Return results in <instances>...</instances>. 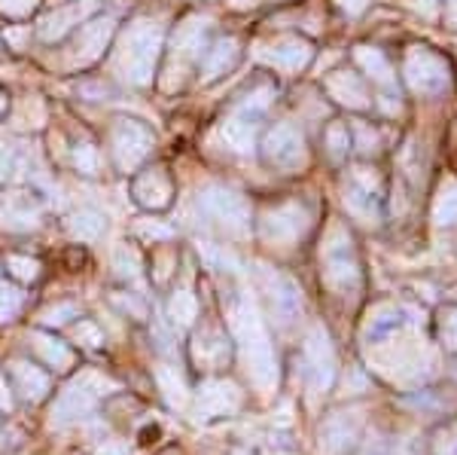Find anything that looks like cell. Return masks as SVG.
<instances>
[{
	"instance_id": "cell-19",
	"label": "cell",
	"mask_w": 457,
	"mask_h": 455,
	"mask_svg": "<svg viewBox=\"0 0 457 455\" xmlns=\"http://www.w3.org/2000/svg\"><path fill=\"white\" fill-rule=\"evenodd\" d=\"M95 6H98V0H83V4H77V6H64V10L49 13V16L40 21V37L43 40H58V37L68 34L73 25H79V19H86Z\"/></svg>"
},
{
	"instance_id": "cell-9",
	"label": "cell",
	"mask_w": 457,
	"mask_h": 455,
	"mask_svg": "<svg viewBox=\"0 0 457 455\" xmlns=\"http://www.w3.org/2000/svg\"><path fill=\"white\" fill-rule=\"evenodd\" d=\"M305 373H308V385L314 392H327L329 383H333L336 351L329 346V336L320 327L312 330L305 340Z\"/></svg>"
},
{
	"instance_id": "cell-26",
	"label": "cell",
	"mask_w": 457,
	"mask_h": 455,
	"mask_svg": "<svg viewBox=\"0 0 457 455\" xmlns=\"http://www.w3.org/2000/svg\"><path fill=\"white\" fill-rule=\"evenodd\" d=\"M357 64L363 68L375 83L381 86H394V71H390L387 58L378 53V49H370V46H360L357 49Z\"/></svg>"
},
{
	"instance_id": "cell-47",
	"label": "cell",
	"mask_w": 457,
	"mask_h": 455,
	"mask_svg": "<svg viewBox=\"0 0 457 455\" xmlns=\"http://www.w3.org/2000/svg\"><path fill=\"white\" fill-rule=\"evenodd\" d=\"M10 165H12V156H10V147L0 144V181L10 174Z\"/></svg>"
},
{
	"instance_id": "cell-42",
	"label": "cell",
	"mask_w": 457,
	"mask_h": 455,
	"mask_svg": "<svg viewBox=\"0 0 457 455\" xmlns=\"http://www.w3.org/2000/svg\"><path fill=\"white\" fill-rule=\"evenodd\" d=\"M442 340H445L448 349H457V309H452L442 321Z\"/></svg>"
},
{
	"instance_id": "cell-13",
	"label": "cell",
	"mask_w": 457,
	"mask_h": 455,
	"mask_svg": "<svg viewBox=\"0 0 457 455\" xmlns=\"http://www.w3.org/2000/svg\"><path fill=\"white\" fill-rule=\"evenodd\" d=\"M262 284H265V293H269L271 312L278 315V321H281V324H290V321L296 318L299 309H302L296 284H293L287 275L275 273V269H265V266H262Z\"/></svg>"
},
{
	"instance_id": "cell-17",
	"label": "cell",
	"mask_w": 457,
	"mask_h": 455,
	"mask_svg": "<svg viewBox=\"0 0 457 455\" xmlns=\"http://www.w3.org/2000/svg\"><path fill=\"white\" fill-rule=\"evenodd\" d=\"M238 40H232V37H223V40L213 43L202 62V83H213V80H220L223 73L232 71L238 64Z\"/></svg>"
},
{
	"instance_id": "cell-36",
	"label": "cell",
	"mask_w": 457,
	"mask_h": 455,
	"mask_svg": "<svg viewBox=\"0 0 457 455\" xmlns=\"http://www.w3.org/2000/svg\"><path fill=\"white\" fill-rule=\"evenodd\" d=\"M135 232H137L141 239H146V241H168V239L174 236L171 226L159 223V220H137Z\"/></svg>"
},
{
	"instance_id": "cell-45",
	"label": "cell",
	"mask_w": 457,
	"mask_h": 455,
	"mask_svg": "<svg viewBox=\"0 0 457 455\" xmlns=\"http://www.w3.org/2000/svg\"><path fill=\"white\" fill-rule=\"evenodd\" d=\"M98 455H129V446L122 440H110V443L98 446Z\"/></svg>"
},
{
	"instance_id": "cell-30",
	"label": "cell",
	"mask_w": 457,
	"mask_h": 455,
	"mask_svg": "<svg viewBox=\"0 0 457 455\" xmlns=\"http://www.w3.org/2000/svg\"><path fill=\"white\" fill-rule=\"evenodd\" d=\"M156 379H159L162 394H165V400L171 403V407H180V403L187 400V385H183V379L177 376L174 370H168V367H159Z\"/></svg>"
},
{
	"instance_id": "cell-10",
	"label": "cell",
	"mask_w": 457,
	"mask_h": 455,
	"mask_svg": "<svg viewBox=\"0 0 457 455\" xmlns=\"http://www.w3.org/2000/svg\"><path fill=\"white\" fill-rule=\"evenodd\" d=\"M308 230V211L302 205H278L262 217V239L271 245H290Z\"/></svg>"
},
{
	"instance_id": "cell-2",
	"label": "cell",
	"mask_w": 457,
	"mask_h": 455,
	"mask_svg": "<svg viewBox=\"0 0 457 455\" xmlns=\"http://www.w3.org/2000/svg\"><path fill=\"white\" fill-rule=\"evenodd\" d=\"M159 49H162V28L156 21H135L122 37V49H120L122 77L135 86L153 83V68H156Z\"/></svg>"
},
{
	"instance_id": "cell-14",
	"label": "cell",
	"mask_w": 457,
	"mask_h": 455,
	"mask_svg": "<svg viewBox=\"0 0 457 455\" xmlns=\"http://www.w3.org/2000/svg\"><path fill=\"white\" fill-rule=\"evenodd\" d=\"M6 373H10V379H12V392L28 403L46 400L49 392H53V383H49L46 373H43L40 367H34L31 361H25V358H16V361L6 364Z\"/></svg>"
},
{
	"instance_id": "cell-38",
	"label": "cell",
	"mask_w": 457,
	"mask_h": 455,
	"mask_svg": "<svg viewBox=\"0 0 457 455\" xmlns=\"http://www.w3.org/2000/svg\"><path fill=\"white\" fill-rule=\"evenodd\" d=\"M73 165L83 174H95L98 172V153H95L92 144H77L73 147Z\"/></svg>"
},
{
	"instance_id": "cell-20",
	"label": "cell",
	"mask_w": 457,
	"mask_h": 455,
	"mask_svg": "<svg viewBox=\"0 0 457 455\" xmlns=\"http://www.w3.org/2000/svg\"><path fill=\"white\" fill-rule=\"evenodd\" d=\"M327 92L329 98H336L338 105L353 107V110H366L370 107V95H366V86L360 83V77H353L348 71H338L327 80Z\"/></svg>"
},
{
	"instance_id": "cell-37",
	"label": "cell",
	"mask_w": 457,
	"mask_h": 455,
	"mask_svg": "<svg viewBox=\"0 0 457 455\" xmlns=\"http://www.w3.org/2000/svg\"><path fill=\"white\" fill-rule=\"evenodd\" d=\"M73 340L86 349H98L101 342H104V333H101L98 324H92V321H79V324L73 327Z\"/></svg>"
},
{
	"instance_id": "cell-50",
	"label": "cell",
	"mask_w": 457,
	"mask_h": 455,
	"mask_svg": "<svg viewBox=\"0 0 457 455\" xmlns=\"http://www.w3.org/2000/svg\"><path fill=\"white\" fill-rule=\"evenodd\" d=\"M4 110H6V95L0 92V114H4Z\"/></svg>"
},
{
	"instance_id": "cell-22",
	"label": "cell",
	"mask_w": 457,
	"mask_h": 455,
	"mask_svg": "<svg viewBox=\"0 0 457 455\" xmlns=\"http://www.w3.org/2000/svg\"><path fill=\"white\" fill-rule=\"evenodd\" d=\"M37 217H40V208H37V205L21 193L12 196V199L4 205V211H0V223H4V230H10V232L34 230Z\"/></svg>"
},
{
	"instance_id": "cell-34",
	"label": "cell",
	"mask_w": 457,
	"mask_h": 455,
	"mask_svg": "<svg viewBox=\"0 0 457 455\" xmlns=\"http://www.w3.org/2000/svg\"><path fill=\"white\" fill-rule=\"evenodd\" d=\"M19 309H21V293L12 284L0 282V321L16 318Z\"/></svg>"
},
{
	"instance_id": "cell-41",
	"label": "cell",
	"mask_w": 457,
	"mask_h": 455,
	"mask_svg": "<svg viewBox=\"0 0 457 455\" xmlns=\"http://www.w3.org/2000/svg\"><path fill=\"white\" fill-rule=\"evenodd\" d=\"M353 131H357V147H360V150H363V153H375V150H378V135H375L370 126L357 122V129H353Z\"/></svg>"
},
{
	"instance_id": "cell-8",
	"label": "cell",
	"mask_w": 457,
	"mask_h": 455,
	"mask_svg": "<svg viewBox=\"0 0 457 455\" xmlns=\"http://www.w3.org/2000/svg\"><path fill=\"white\" fill-rule=\"evenodd\" d=\"M95 407H98V392L92 388V376H86V379H79V383L68 385L55 398L53 425L55 428H64V425H71V422H79V419H86Z\"/></svg>"
},
{
	"instance_id": "cell-49",
	"label": "cell",
	"mask_w": 457,
	"mask_h": 455,
	"mask_svg": "<svg viewBox=\"0 0 457 455\" xmlns=\"http://www.w3.org/2000/svg\"><path fill=\"white\" fill-rule=\"evenodd\" d=\"M445 4H448V10H452V16L457 19V0H445Z\"/></svg>"
},
{
	"instance_id": "cell-3",
	"label": "cell",
	"mask_w": 457,
	"mask_h": 455,
	"mask_svg": "<svg viewBox=\"0 0 457 455\" xmlns=\"http://www.w3.org/2000/svg\"><path fill=\"white\" fill-rule=\"evenodd\" d=\"M320 260H323V282H327L329 288L338 293L357 291L360 269H357V260H353L351 239L345 236L342 230H333V236L323 245Z\"/></svg>"
},
{
	"instance_id": "cell-35",
	"label": "cell",
	"mask_w": 457,
	"mask_h": 455,
	"mask_svg": "<svg viewBox=\"0 0 457 455\" xmlns=\"http://www.w3.org/2000/svg\"><path fill=\"white\" fill-rule=\"evenodd\" d=\"M77 315H79V309L73 303H55V306H49V309L40 315V321L46 327H64L71 318H77Z\"/></svg>"
},
{
	"instance_id": "cell-6",
	"label": "cell",
	"mask_w": 457,
	"mask_h": 455,
	"mask_svg": "<svg viewBox=\"0 0 457 455\" xmlns=\"http://www.w3.org/2000/svg\"><path fill=\"white\" fill-rule=\"evenodd\" d=\"M153 147V131L137 120H120L113 129V159L122 172H135Z\"/></svg>"
},
{
	"instance_id": "cell-33",
	"label": "cell",
	"mask_w": 457,
	"mask_h": 455,
	"mask_svg": "<svg viewBox=\"0 0 457 455\" xmlns=\"http://www.w3.org/2000/svg\"><path fill=\"white\" fill-rule=\"evenodd\" d=\"M113 266H116V273H120L122 278H131V282H137V278H141V260H137V254L129 251V248H116Z\"/></svg>"
},
{
	"instance_id": "cell-44",
	"label": "cell",
	"mask_w": 457,
	"mask_h": 455,
	"mask_svg": "<svg viewBox=\"0 0 457 455\" xmlns=\"http://www.w3.org/2000/svg\"><path fill=\"white\" fill-rule=\"evenodd\" d=\"M116 303H120L125 312H131V315H135V318H144V315H146L144 303H137L135 297H125V293H116Z\"/></svg>"
},
{
	"instance_id": "cell-27",
	"label": "cell",
	"mask_w": 457,
	"mask_h": 455,
	"mask_svg": "<svg viewBox=\"0 0 457 455\" xmlns=\"http://www.w3.org/2000/svg\"><path fill=\"white\" fill-rule=\"evenodd\" d=\"M433 220L439 226H452L457 223V181H445L433 202Z\"/></svg>"
},
{
	"instance_id": "cell-1",
	"label": "cell",
	"mask_w": 457,
	"mask_h": 455,
	"mask_svg": "<svg viewBox=\"0 0 457 455\" xmlns=\"http://www.w3.org/2000/svg\"><path fill=\"white\" fill-rule=\"evenodd\" d=\"M232 330H235V340L241 346V355H245L247 364V376L253 379L256 388L269 392L278 379V364H275V351H271V342L265 336V330L260 324V315L250 303L238 306L232 318Z\"/></svg>"
},
{
	"instance_id": "cell-31",
	"label": "cell",
	"mask_w": 457,
	"mask_h": 455,
	"mask_svg": "<svg viewBox=\"0 0 457 455\" xmlns=\"http://www.w3.org/2000/svg\"><path fill=\"white\" fill-rule=\"evenodd\" d=\"M6 269H10L12 278H19V282H34L37 275H40V263L34 260V257H6Z\"/></svg>"
},
{
	"instance_id": "cell-25",
	"label": "cell",
	"mask_w": 457,
	"mask_h": 455,
	"mask_svg": "<svg viewBox=\"0 0 457 455\" xmlns=\"http://www.w3.org/2000/svg\"><path fill=\"white\" fill-rule=\"evenodd\" d=\"M223 141H226L228 150L241 153V156L253 153V122L241 120V116H232V120H226L223 122Z\"/></svg>"
},
{
	"instance_id": "cell-18",
	"label": "cell",
	"mask_w": 457,
	"mask_h": 455,
	"mask_svg": "<svg viewBox=\"0 0 457 455\" xmlns=\"http://www.w3.org/2000/svg\"><path fill=\"white\" fill-rule=\"evenodd\" d=\"M204 34H208V19H187L183 25H177L174 31V62H193L202 58L204 49Z\"/></svg>"
},
{
	"instance_id": "cell-48",
	"label": "cell",
	"mask_w": 457,
	"mask_h": 455,
	"mask_svg": "<svg viewBox=\"0 0 457 455\" xmlns=\"http://www.w3.org/2000/svg\"><path fill=\"white\" fill-rule=\"evenodd\" d=\"M0 407H6V409L12 407V398H10V392H6V388H4V376H0Z\"/></svg>"
},
{
	"instance_id": "cell-23",
	"label": "cell",
	"mask_w": 457,
	"mask_h": 455,
	"mask_svg": "<svg viewBox=\"0 0 457 455\" xmlns=\"http://www.w3.org/2000/svg\"><path fill=\"white\" fill-rule=\"evenodd\" d=\"M320 437H323V446H327V450H333V452L348 450V446L353 443V437H357V419L338 413L327 425H323Z\"/></svg>"
},
{
	"instance_id": "cell-16",
	"label": "cell",
	"mask_w": 457,
	"mask_h": 455,
	"mask_svg": "<svg viewBox=\"0 0 457 455\" xmlns=\"http://www.w3.org/2000/svg\"><path fill=\"white\" fill-rule=\"evenodd\" d=\"M131 196H135L137 205H144V208L162 211L171 205L174 187L162 172H144L141 178H135V183H131Z\"/></svg>"
},
{
	"instance_id": "cell-7",
	"label": "cell",
	"mask_w": 457,
	"mask_h": 455,
	"mask_svg": "<svg viewBox=\"0 0 457 455\" xmlns=\"http://www.w3.org/2000/svg\"><path fill=\"white\" fill-rule=\"evenodd\" d=\"M265 159H269L275 168L281 172H296V168L305 165V141L290 122H281L265 135Z\"/></svg>"
},
{
	"instance_id": "cell-11",
	"label": "cell",
	"mask_w": 457,
	"mask_h": 455,
	"mask_svg": "<svg viewBox=\"0 0 457 455\" xmlns=\"http://www.w3.org/2000/svg\"><path fill=\"white\" fill-rule=\"evenodd\" d=\"M241 407V392L226 379H211L198 388L195 398V409L198 419H220V416H228Z\"/></svg>"
},
{
	"instance_id": "cell-24",
	"label": "cell",
	"mask_w": 457,
	"mask_h": 455,
	"mask_svg": "<svg viewBox=\"0 0 457 455\" xmlns=\"http://www.w3.org/2000/svg\"><path fill=\"white\" fill-rule=\"evenodd\" d=\"M193 355H195V361L202 364V367H223L228 361V342H226V336H220V333L198 336Z\"/></svg>"
},
{
	"instance_id": "cell-39",
	"label": "cell",
	"mask_w": 457,
	"mask_h": 455,
	"mask_svg": "<svg viewBox=\"0 0 457 455\" xmlns=\"http://www.w3.org/2000/svg\"><path fill=\"white\" fill-rule=\"evenodd\" d=\"M37 10V0H0V13L6 19H28Z\"/></svg>"
},
{
	"instance_id": "cell-12",
	"label": "cell",
	"mask_w": 457,
	"mask_h": 455,
	"mask_svg": "<svg viewBox=\"0 0 457 455\" xmlns=\"http://www.w3.org/2000/svg\"><path fill=\"white\" fill-rule=\"evenodd\" d=\"M116 31V21L104 16V19H92L79 28V37L73 43V64H92L104 55L110 37Z\"/></svg>"
},
{
	"instance_id": "cell-32",
	"label": "cell",
	"mask_w": 457,
	"mask_h": 455,
	"mask_svg": "<svg viewBox=\"0 0 457 455\" xmlns=\"http://www.w3.org/2000/svg\"><path fill=\"white\" fill-rule=\"evenodd\" d=\"M327 147H329V156L333 159L348 156L351 135H348V126H345V122H333V126L327 129Z\"/></svg>"
},
{
	"instance_id": "cell-40",
	"label": "cell",
	"mask_w": 457,
	"mask_h": 455,
	"mask_svg": "<svg viewBox=\"0 0 457 455\" xmlns=\"http://www.w3.org/2000/svg\"><path fill=\"white\" fill-rule=\"evenodd\" d=\"M198 254H202L204 260L211 263V266H220V269L235 266V260H232V257H228L226 251H220V248H213V245H198Z\"/></svg>"
},
{
	"instance_id": "cell-28",
	"label": "cell",
	"mask_w": 457,
	"mask_h": 455,
	"mask_svg": "<svg viewBox=\"0 0 457 455\" xmlns=\"http://www.w3.org/2000/svg\"><path fill=\"white\" fill-rule=\"evenodd\" d=\"M101 232H104V217L98 215V211H77V215L71 217V236L79 239V241H95L101 239Z\"/></svg>"
},
{
	"instance_id": "cell-4",
	"label": "cell",
	"mask_w": 457,
	"mask_h": 455,
	"mask_svg": "<svg viewBox=\"0 0 457 455\" xmlns=\"http://www.w3.org/2000/svg\"><path fill=\"white\" fill-rule=\"evenodd\" d=\"M198 202H202L204 215H211L220 226H223V230L232 232V236H245V232H247L250 208H247V202L235 193V190L208 187L202 196H198Z\"/></svg>"
},
{
	"instance_id": "cell-29",
	"label": "cell",
	"mask_w": 457,
	"mask_h": 455,
	"mask_svg": "<svg viewBox=\"0 0 457 455\" xmlns=\"http://www.w3.org/2000/svg\"><path fill=\"white\" fill-rule=\"evenodd\" d=\"M168 315H171V321L177 327H189L195 321V315H198L195 297L189 291H177L171 297V303H168Z\"/></svg>"
},
{
	"instance_id": "cell-43",
	"label": "cell",
	"mask_w": 457,
	"mask_h": 455,
	"mask_svg": "<svg viewBox=\"0 0 457 455\" xmlns=\"http://www.w3.org/2000/svg\"><path fill=\"white\" fill-rule=\"evenodd\" d=\"M269 98H271V89H260V92L247 95L245 110H250V114H260V110H262L265 105H269Z\"/></svg>"
},
{
	"instance_id": "cell-21",
	"label": "cell",
	"mask_w": 457,
	"mask_h": 455,
	"mask_svg": "<svg viewBox=\"0 0 457 455\" xmlns=\"http://www.w3.org/2000/svg\"><path fill=\"white\" fill-rule=\"evenodd\" d=\"M31 346H34L37 355H40V361L46 367H53V370H58V373H68L73 367V361H77L68 342H62L53 333H40V330H37V333H31Z\"/></svg>"
},
{
	"instance_id": "cell-46",
	"label": "cell",
	"mask_w": 457,
	"mask_h": 455,
	"mask_svg": "<svg viewBox=\"0 0 457 455\" xmlns=\"http://www.w3.org/2000/svg\"><path fill=\"white\" fill-rule=\"evenodd\" d=\"M366 4H370V0H338V6H342L348 16H360V13L366 10Z\"/></svg>"
},
{
	"instance_id": "cell-5",
	"label": "cell",
	"mask_w": 457,
	"mask_h": 455,
	"mask_svg": "<svg viewBox=\"0 0 457 455\" xmlns=\"http://www.w3.org/2000/svg\"><path fill=\"white\" fill-rule=\"evenodd\" d=\"M405 80L418 95H439L448 86V64L430 49L415 46L405 55Z\"/></svg>"
},
{
	"instance_id": "cell-15",
	"label": "cell",
	"mask_w": 457,
	"mask_h": 455,
	"mask_svg": "<svg viewBox=\"0 0 457 455\" xmlns=\"http://www.w3.org/2000/svg\"><path fill=\"white\" fill-rule=\"evenodd\" d=\"M314 49L308 40H299V37H281L275 40L269 49L262 53V58L275 68H284V71H302L308 62H312Z\"/></svg>"
}]
</instances>
